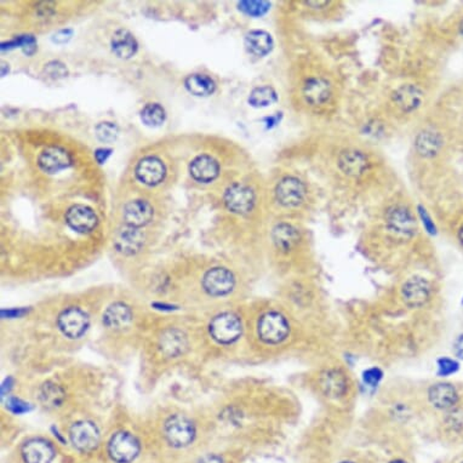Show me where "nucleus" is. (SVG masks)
Segmentation results:
<instances>
[{"instance_id": "nucleus-1", "label": "nucleus", "mask_w": 463, "mask_h": 463, "mask_svg": "<svg viewBox=\"0 0 463 463\" xmlns=\"http://www.w3.org/2000/svg\"><path fill=\"white\" fill-rule=\"evenodd\" d=\"M336 85L330 76L314 69L301 76L299 82V103L311 112H324L336 100Z\"/></svg>"}, {"instance_id": "nucleus-2", "label": "nucleus", "mask_w": 463, "mask_h": 463, "mask_svg": "<svg viewBox=\"0 0 463 463\" xmlns=\"http://www.w3.org/2000/svg\"><path fill=\"white\" fill-rule=\"evenodd\" d=\"M383 221L392 235L402 238H411L418 230L415 213L405 199L389 200L383 211Z\"/></svg>"}, {"instance_id": "nucleus-3", "label": "nucleus", "mask_w": 463, "mask_h": 463, "mask_svg": "<svg viewBox=\"0 0 463 463\" xmlns=\"http://www.w3.org/2000/svg\"><path fill=\"white\" fill-rule=\"evenodd\" d=\"M275 200L286 209L302 208L310 199L305 181L295 175H286L279 180L274 189Z\"/></svg>"}, {"instance_id": "nucleus-4", "label": "nucleus", "mask_w": 463, "mask_h": 463, "mask_svg": "<svg viewBox=\"0 0 463 463\" xmlns=\"http://www.w3.org/2000/svg\"><path fill=\"white\" fill-rule=\"evenodd\" d=\"M337 169L346 177L362 178L372 171V162L369 154L360 148H343L337 154Z\"/></svg>"}, {"instance_id": "nucleus-5", "label": "nucleus", "mask_w": 463, "mask_h": 463, "mask_svg": "<svg viewBox=\"0 0 463 463\" xmlns=\"http://www.w3.org/2000/svg\"><path fill=\"white\" fill-rule=\"evenodd\" d=\"M243 325L239 318L233 313H222L215 316L210 323V334L215 341L221 345H230L239 338Z\"/></svg>"}, {"instance_id": "nucleus-6", "label": "nucleus", "mask_w": 463, "mask_h": 463, "mask_svg": "<svg viewBox=\"0 0 463 463\" xmlns=\"http://www.w3.org/2000/svg\"><path fill=\"white\" fill-rule=\"evenodd\" d=\"M257 331L262 341L268 345H277L286 340L290 332V327L281 314L277 312H268L261 316Z\"/></svg>"}, {"instance_id": "nucleus-7", "label": "nucleus", "mask_w": 463, "mask_h": 463, "mask_svg": "<svg viewBox=\"0 0 463 463\" xmlns=\"http://www.w3.org/2000/svg\"><path fill=\"white\" fill-rule=\"evenodd\" d=\"M224 200L226 208L233 214L246 215L254 209L256 195L249 186L237 182L226 189Z\"/></svg>"}, {"instance_id": "nucleus-8", "label": "nucleus", "mask_w": 463, "mask_h": 463, "mask_svg": "<svg viewBox=\"0 0 463 463\" xmlns=\"http://www.w3.org/2000/svg\"><path fill=\"white\" fill-rule=\"evenodd\" d=\"M165 437L175 448H184L195 438V427L192 421L182 415H175L165 423Z\"/></svg>"}, {"instance_id": "nucleus-9", "label": "nucleus", "mask_w": 463, "mask_h": 463, "mask_svg": "<svg viewBox=\"0 0 463 463\" xmlns=\"http://www.w3.org/2000/svg\"><path fill=\"white\" fill-rule=\"evenodd\" d=\"M140 443L133 434L118 432L108 443V453L118 463L133 462L140 453Z\"/></svg>"}, {"instance_id": "nucleus-10", "label": "nucleus", "mask_w": 463, "mask_h": 463, "mask_svg": "<svg viewBox=\"0 0 463 463\" xmlns=\"http://www.w3.org/2000/svg\"><path fill=\"white\" fill-rule=\"evenodd\" d=\"M72 444L74 448L82 453H90L98 446L100 443V432L95 423L90 421H79L74 423L71 428Z\"/></svg>"}, {"instance_id": "nucleus-11", "label": "nucleus", "mask_w": 463, "mask_h": 463, "mask_svg": "<svg viewBox=\"0 0 463 463\" xmlns=\"http://www.w3.org/2000/svg\"><path fill=\"white\" fill-rule=\"evenodd\" d=\"M58 327L69 338H79L87 332L89 318L80 308L71 307L62 312L58 316Z\"/></svg>"}, {"instance_id": "nucleus-12", "label": "nucleus", "mask_w": 463, "mask_h": 463, "mask_svg": "<svg viewBox=\"0 0 463 463\" xmlns=\"http://www.w3.org/2000/svg\"><path fill=\"white\" fill-rule=\"evenodd\" d=\"M235 275L232 272L222 267H216L208 270L204 275L203 286L205 291L211 296H224L235 288Z\"/></svg>"}, {"instance_id": "nucleus-13", "label": "nucleus", "mask_w": 463, "mask_h": 463, "mask_svg": "<svg viewBox=\"0 0 463 463\" xmlns=\"http://www.w3.org/2000/svg\"><path fill=\"white\" fill-rule=\"evenodd\" d=\"M402 297L409 307H422L431 297V284L421 277L411 278L402 286Z\"/></svg>"}, {"instance_id": "nucleus-14", "label": "nucleus", "mask_w": 463, "mask_h": 463, "mask_svg": "<svg viewBox=\"0 0 463 463\" xmlns=\"http://www.w3.org/2000/svg\"><path fill=\"white\" fill-rule=\"evenodd\" d=\"M39 168L46 173H60L69 168L72 158L69 153L61 147H49L44 149L38 159Z\"/></svg>"}, {"instance_id": "nucleus-15", "label": "nucleus", "mask_w": 463, "mask_h": 463, "mask_svg": "<svg viewBox=\"0 0 463 463\" xmlns=\"http://www.w3.org/2000/svg\"><path fill=\"white\" fill-rule=\"evenodd\" d=\"M166 175V168L163 162L157 157H146L141 159L136 166V176L142 184L157 186L163 182Z\"/></svg>"}, {"instance_id": "nucleus-16", "label": "nucleus", "mask_w": 463, "mask_h": 463, "mask_svg": "<svg viewBox=\"0 0 463 463\" xmlns=\"http://www.w3.org/2000/svg\"><path fill=\"white\" fill-rule=\"evenodd\" d=\"M66 222L78 233H89L97 226V216L85 205H74L67 211Z\"/></svg>"}, {"instance_id": "nucleus-17", "label": "nucleus", "mask_w": 463, "mask_h": 463, "mask_svg": "<svg viewBox=\"0 0 463 463\" xmlns=\"http://www.w3.org/2000/svg\"><path fill=\"white\" fill-rule=\"evenodd\" d=\"M22 457L25 463H51L55 449L45 439H31L22 448Z\"/></svg>"}, {"instance_id": "nucleus-18", "label": "nucleus", "mask_w": 463, "mask_h": 463, "mask_svg": "<svg viewBox=\"0 0 463 463\" xmlns=\"http://www.w3.org/2000/svg\"><path fill=\"white\" fill-rule=\"evenodd\" d=\"M423 98L424 92L418 85H404L396 91L393 96V102L399 111L409 114L421 107Z\"/></svg>"}, {"instance_id": "nucleus-19", "label": "nucleus", "mask_w": 463, "mask_h": 463, "mask_svg": "<svg viewBox=\"0 0 463 463\" xmlns=\"http://www.w3.org/2000/svg\"><path fill=\"white\" fill-rule=\"evenodd\" d=\"M189 173L195 181L202 184H209L219 176V165L216 159L206 154H202L192 160L189 165Z\"/></svg>"}, {"instance_id": "nucleus-20", "label": "nucleus", "mask_w": 463, "mask_h": 463, "mask_svg": "<svg viewBox=\"0 0 463 463\" xmlns=\"http://www.w3.org/2000/svg\"><path fill=\"white\" fill-rule=\"evenodd\" d=\"M144 244V235L140 229L127 226L120 229L116 235L114 246L124 255L138 254Z\"/></svg>"}, {"instance_id": "nucleus-21", "label": "nucleus", "mask_w": 463, "mask_h": 463, "mask_svg": "<svg viewBox=\"0 0 463 463\" xmlns=\"http://www.w3.org/2000/svg\"><path fill=\"white\" fill-rule=\"evenodd\" d=\"M189 347V340L178 329H168L164 331L159 338V348L164 356L169 358H177L182 356Z\"/></svg>"}, {"instance_id": "nucleus-22", "label": "nucleus", "mask_w": 463, "mask_h": 463, "mask_svg": "<svg viewBox=\"0 0 463 463\" xmlns=\"http://www.w3.org/2000/svg\"><path fill=\"white\" fill-rule=\"evenodd\" d=\"M153 214H154V210L151 206V204L141 199L127 203L124 208L125 222L127 226L136 227V228L149 224L151 219H153Z\"/></svg>"}, {"instance_id": "nucleus-23", "label": "nucleus", "mask_w": 463, "mask_h": 463, "mask_svg": "<svg viewBox=\"0 0 463 463\" xmlns=\"http://www.w3.org/2000/svg\"><path fill=\"white\" fill-rule=\"evenodd\" d=\"M272 239L275 248L281 252H290L300 243V232L292 224H277L272 232Z\"/></svg>"}, {"instance_id": "nucleus-24", "label": "nucleus", "mask_w": 463, "mask_h": 463, "mask_svg": "<svg viewBox=\"0 0 463 463\" xmlns=\"http://www.w3.org/2000/svg\"><path fill=\"white\" fill-rule=\"evenodd\" d=\"M321 391L329 397H341L347 391V380L340 370H326L319 378Z\"/></svg>"}, {"instance_id": "nucleus-25", "label": "nucleus", "mask_w": 463, "mask_h": 463, "mask_svg": "<svg viewBox=\"0 0 463 463\" xmlns=\"http://www.w3.org/2000/svg\"><path fill=\"white\" fill-rule=\"evenodd\" d=\"M133 321L131 310L124 303H113L107 308V311L103 314V323L105 325L111 329H122L127 327Z\"/></svg>"}, {"instance_id": "nucleus-26", "label": "nucleus", "mask_w": 463, "mask_h": 463, "mask_svg": "<svg viewBox=\"0 0 463 463\" xmlns=\"http://www.w3.org/2000/svg\"><path fill=\"white\" fill-rule=\"evenodd\" d=\"M429 400L438 409H451L456 405L458 394L449 383H438L429 389Z\"/></svg>"}, {"instance_id": "nucleus-27", "label": "nucleus", "mask_w": 463, "mask_h": 463, "mask_svg": "<svg viewBox=\"0 0 463 463\" xmlns=\"http://www.w3.org/2000/svg\"><path fill=\"white\" fill-rule=\"evenodd\" d=\"M245 46L255 56H266L273 49V39L265 31H252L245 36Z\"/></svg>"}, {"instance_id": "nucleus-28", "label": "nucleus", "mask_w": 463, "mask_h": 463, "mask_svg": "<svg viewBox=\"0 0 463 463\" xmlns=\"http://www.w3.org/2000/svg\"><path fill=\"white\" fill-rule=\"evenodd\" d=\"M138 46L135 36L127 30H119L113 34L112 49L117 56L130 58L136 54Z\"/></svg>"}, {"instance_id": "nucleus-29", "label": "nucleus", "mask_w": 463, "mask_h": 463, "mask_svg": "<svg viewBox=\"0 0 463 463\" xmlns=\"http://www.w3.org/2000/svg\"><path fill=\"white\" fill-rule=\"evenodd\" d=\"M186 89L195 96H208L211 95L216 89L215 82L208 76L204 74H192L186 79Z\"/></svg>"}, {"instance_id": "nucleus-30", "label": "nucleus", "mask_w": 463, "mask_h": 463, "mask_svg": "<svg viewBox=\"0 0 463 463\" xmlns=\"http://www.w3.org/2000/svg\"><path fill=\"white\" fill-rule=\"evenodd\" d=\"M277 101V92L272 87H259L250 94L249 103L252 107L262 108Z\"/></svg>"}, {"instance_id": "nucleus-31", "label": "nucleus", "mask_w": 463, "mask_h": 463, "mask_svg": "<svg viewBox=\"0 0 463 463\" xmlns=\"http://www.w3.org/2000/svg\"><path fill=\"white\" fill-rule=\"evenodd\" d=\"M166 113L158 103H148L141 112V119L147 127H159L165 122Z\"/></svg>"}, {"instance_id": "nucleus-32", "label": "nucleus", "mask_w": 463, "mask_h": 463, "mask_svg": "<svg viewBox=\"0 0 463 463\" xmlns=\"http://www.w3.org/2000/svg\"><path fill=\"white\" fill-rule=\"evenodd\" d=\"M41 399L45 407H60L65 399V393L55 383H46L41 388Z\"/></svg>"}, {"instance_id": "nucleus-33", "label": "nucleus", "mask_w": 463, "mask_h": 463, "mask_svg": "<svg viewBox=\"0 0 463 463\" xmlns=\"http://www.w3.org/2000/svg\"><path fill=\"white\" fill-rule=\"evenodd\" d=\"M17 46L22 47V50L27 55H33L36 50V41L33 36H17L14 41H8L1 44V51L15 49Z\"/></svg>"}, {"instance_id": "nucleus-34", "label": "nucleus", "mask_w": 463, "mask_h": 463, "mask_svg": "<svg viewBox=\"0 0 463 463\" xmlns=\"http://www.w3.org/2000/svg\"><path fill=\"white\" fill-rule=\"evenodd\" d=\"M440 138H439L437 133H431V131H427V133H423L420 138H418V147L420 152H422L423 154H435L438 152L439 147H440Z\"/></svg>"}, {"instance_id": "nucleus-35", "label": "nucleus", "mask_w": 463, "mask_h": 463, "mask_svg": "<svg viewBox=\"0 0 463 463\" xmlns=\"http://www.w3.org/2000/svg\"><path fill=\"white\" fill-rule=\"evenodd\" d=\"M238 6L246 15L261 17L270 10V4L267 1H240Z\"/></svg>"}, {"instance_id": "nucleus-36", "label": "nucleus", "mask_w": 463, "mask_h": 463, "mask_svg": "<svg viewBox=\"0 0 463 463\" xmlns=\"http://www.w3.org/2000/svg\"><path fill=\"white\" fill-rule=\"evenodd\" d=\"M95 131H96L97 138L101 142L112 143L118 138V127L113 122H100L95 129Z\"/></svg>"}, {"instance_id": "nucleus-37", "label": "nucleus", "mask_w": 463, "mask_h": 463, "mask_svg": "<svg viewBox=\"0 0 463 463\" xmlns=\"http://www.w3.org/2000/svg\"><path fill=\"white\" fill-rule=\"evenodd\" d=\"M439 375L442 376H449L453 372H457L458 364L449 358H443L438 362Z\"/></svg>"}, {"instance_id": "nucleus-38", "label": "nucleus", "mask_w": 463, "mask_h": 463, "mask_svg": "<svg viewBox=\"0 0 463 463\" xmlns=\"http://www.w3.org/2000/svg\"><path fill=\"white\" fill-rule=\"evenodd\" d=\"M45 72L52 78H63L67 76V68L61 62H50L46 65Z\"/></svg>"}, {"instance_id": "nucleus-39", "label": "nucleus", "mask_w": 463, "mask_h": 463, "mask_svg": "<svg viewBox=\"0 0 463 463\" xmlns=\"http://www.w3.org/2000/svg\"><path fill=\"white\" fill-rule=\"evenodd\" d=\"M382 378V372L380 369L372 367L364 372V381L370 386H375Z\"/></svg>"}, {"instance_id": "nucleus-40", "label": "nucleus", "mask_w": 463, "mask_h": 463, "mask_svg": "<svg viewBox=\"0 0 463 463\" xmlns=\"http://www.w3.org/2000/svg\"><path fill=\"white\" fill-rule=\"evenodd\" d=\"M6 404H8V407L10 409L12 413H22L28 411V404H25V402H22L20 399L11 398Z\"/></svg>"}, {"instance_id": "nucleus-41", "label": "nucleus", "mask_w": 463, "mask_h": 463, "mask_svg": "<svg viewBox=\"0 0 463 463\" xmlns=\"http://www.w3.org/2000/svg\"><path fill=\"white\" fill-rule=\"evenodd\" d=\"M73 36V32L71 30H63V31L57 32L56 34L52 38V41L58 44H63L71 39Z\"/></svg>"}, {"instance_id": "nucleus-42", "label": "nucleus", "mask_w": 463, "mask_h": 463, "mask_svg": "<svg viewBox=\"0 0 463 463\" xmlns=\"http://www.w3.org/2000/svg\"><path fill=\"white\" fill-rule=\"evenodd\" d=\"M112 154V149H108V148H100L97 149L95 152V158H96L97 163L103 164L106 163L108 157Z\"/></svg>"}, {"instance_id": "nucleus-43", "label": "nucleus", "mask_w": 463, "mask_h": 463, "mask_svg": "<svg viewBox=\"0 0 463 463\" xmlns=\"http://www.w3.org/2000/svg\"><path fill=\"white\" fill-rule=\"evenodd\" d=\"M453 348H455L456 356H457L458 358L463 359V335H461V336L458 337L457 340H456L455 345H453Z\"/></svg>"}, {"instance_id": "nucleus-44", "label": "nucleus", "mask_w": 463, "mask_h": 463, "mask_svg": "<svg viewBox=\"0 0 463 463\" xmlns=\"http://www.w3.org/2000/svg\"><path fill=\"white\" fill-rule=\"evenodd\" d=\"M199 463H224L222 460L216 456V455H209V456H205V457L202 458Z\"/></svg>"}, {"instance_id": "nucleus-45", "label": "nucleus", "mask_w": 463, "mask_h": 463, "mask_svg": "<svg viewBox=\"0 0 463 463\" xmlns=\"http://www.w3.org/2000/svg\"><path fill=\"white\" fill-rule=\"evenodd\" d=\"M458 238L461 240V244L463 245V224L461 226V228H460V232H458Z\"/></svg>"}, {"instance_id": "nucleus-46", "label": "nucleus", "mask_w": 463, "mask_h": 463, "mask_svg": "<svg viewBox=\"0 0 463 463\" xmlns=\"http://www.w3.org/2000/svg\"><path fill=\"white\" fill-rule=\"evenodd\" d=\"M391 463H407V462H404V461H399V460H398V461H393V462Z\"/></svg>"}, {"instance_id": "nucleus-47", "label": "nucleus", "mask_w": 463, "mask_h": 463, "mask_svg": "<svg viewBox=\"0 0 463 463\" xmlns=\"http://www.w3.org/2000/svg\"><path fill=\"white\" fill-rule=\"evenodd\" d=\"M342 463H353V462H342Z\"/></svg>"}, {"instance_id": "nucleus-48", "label": "nucleus", "mask_w": 463, "mask_h": 463, "mask_svg": "<svg viewBox=\"0 0 463 463\" xmlns=\"http://www.w3.org/2000/svg\"><path fill=\"white\" fill-rule=\"evenodd\" d=\"M463 463V462H462Z\"/></svg>"}]
</instances>
